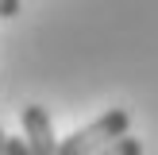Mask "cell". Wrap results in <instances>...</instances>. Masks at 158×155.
Listing matches in <instances>:
<instances>
[{"instance_id":"cell-4","label":"cell","mask_w":158,"mask_h":155,"mask_svg":"<svg viewBox=\"0 0 158 155\" xmlns=\"http://www.w3.org/2000/svg\"><path fill=\"white\" fill-rule=\"evenodd\" d=\"M4 155H31V147H27L23 136H8L4 140Z\"/></svg>"},{"instance_id":"cell-6","label":"cell","mask_w":158,"mask_h":155,"mask_svg":"<svg viewBox=\"0 0 158 155\" xmlns=\"http://www.w3.org/2000/svg\"><path fill=\"white\" fill-rule=\"evenodd\" d=\"M4 140H8V132H4V128H0V155H4Z\"/></svg>"},{"instance_id":"cell-1","label":"cell","mask_w":158,"mask_h":155,"mask_svg":"<svg viewBox=\"0 0 158 155\" xmlns=\"http://www.w3.org/2000/svg\"><path fill=\"white\" fill-rule=\"evenodd\" d=\"M127 128H131V113L127 108H108L104 116H97L93 124H85V128H77L73 136L62 140L58 155H93V151H100V147L123 140Z\"/></svg>"},{"instance_id":"cell-3","label":"cell","mask_w":158,"mask_h":155,"mask_svg":"<svg viewBox=\"0 0 158 155\" xmlns=\"http://www.w3.org/2000/svg\"><path fill=\"white\" fill-rule=\"evenodd\" d=\"M93 155H143V140H135V136H123V140H116V144L100 147V151H93Z\"/></svg>"},{"instance_id":"cell-5","label":"cell","mask_w":158,"mask_h":155,"mask_svg":"<svg viewBox=\"0 0 158 155\" xmlns=\"http://www.w3.org/2000/svg\"><path fill=\"white\" fill-rule=\"evenodd\" d=\"M23 0H0V20H12V16H19Z\"/></svg>"},{"instance_id":"cell-2","label":"cell","mask_w":158,"mask_h":155,"mask_svg":"<svg viewBox=\"0 0 158 155\" xmlns=\"http://www.w3.org/2000/svg\"><path fill=\"white\" fill-rule=\"evenodd\" d=\"M19 124H23V140H27L31 155H58V136H54L50 113L43 105H27L19 113Z\"/></svg>"}]
</instances>
